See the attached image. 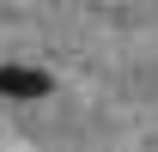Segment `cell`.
Wrapping results in <instances>:
<instances>
[{
    "instance_id": "6da1fadb",
    "label": "cell",
    "mask_w": 158,
    "mask_h": 152,
    "mask_svg": "<svg viewBox=\"0 0 158 152\" xmlns=\"http://www.w3.org/2000/svg\"><path fill=\"white\" fill-rule=\"evenodd\" d=\"M55 91V73H43V67H0V97H12V103H37V97Z\"/></svg>"
}]
</instances>
